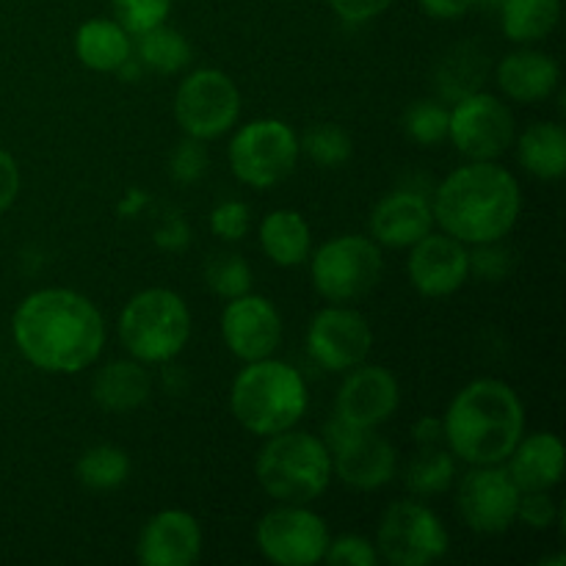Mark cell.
I'll return each instance as SVG.
<instances>
[{
  "instance_id": "obj_11",
  "label": "cell",
  "mask_w": 566,
  "mask_h": 566,
  "mask_svg": "<svg viewBox=\"0 0 566 566\" xmlns=\"http://www.w3.org/2000/svg\"><path fill=\"white\" fill-rule=\"evenodd\" d=\"M241 114V92L221 70H197L175 94V116L186 136L208 142L230 130Z\"/></svg>"
},
{
  "instance_id": "obj_26",
  "label": "cell",
  "mask_w": 566,
  "mask_h": 566,
  "mask_svg": "<svg viewBox=\"0 0 566 566\" xmlns=\"http://www.w3.org/2000/svg\"><path fill=\"white\" fill-rule=\"evenodd\" d=\"M75 53L94 72H116L130 59V39L119 22L88 20L75 33Z\"/></svg>"
},
{
  "instance_id": "obj_4",
  "label": "cell",
  "mask_w": 566,
  "mask_h": 566,
  "mask_svg": "<svg viewBox=\"0 0 566 566\" xmlns=\"http://www.w3.org/2000/svg\"><path fill=\"white\" fill-rule=\"evenodd\" d=\"M307 387L302 374L285 363L258 359L232 381L230 407L238 423L258 437L293 429L307 412Z\"/></svg>"
},
{
  "instance_id": "obj_30",
  "label": "cell",
  "mask_w": 566,
  "mask_h": 566,
  "mask_svg": "<svg viewBox=\"0 0 566 566\" xmlns=\"http://www.w3.org/2000/svg\"><path fill=\"white\" fill-rule=\"evenodd\" d=\"M486 59L475 48H457L437 72V83L446 99H462L468 94L479 92L484 83Z\"/></svg>"
},
{
  "instance_id": "obj_25",
  "label": "cell",
  "mask_w": 566,
  "mask_h": 566,
  "mask_svg": "<svg viewBox=\"0 0 566 566\" xmlns=\"http://www.w3.org/2000/svg\"><path fill=\"white\" fill-rule=\"evenodd\" d=\"M517 158L528 175L562 180L566 175V130L556 122H536L520 136Z\"/></svg>"
},
{
  "instance_id": "obj_42",
  "label": "cell",
  "mask_w": 566,
  "mask_h": 566,
  "mask_svg": "<svg viewBox=\"0 0 566 566\" xmlns=\"http://www.w3.org/2000/svg\"><path fill=\"white\" fill-rule=\"evenodd\" d=\"M17 193H20V169H17V160L6 149H0V213L11 208Z\"/></svg>"
},
{
  "instance_id": "obj_7",
  "label": "cell",
  "mask_w": 566,
  "mask_h": 566,
  "mask_svg": "<svg viewBox=\"0 0 566 566\" xmlns=\"http://www.w3.org/2000/svg\"><path fill=\"white\" fill-rule=\"evenodd\" d=\"M385 258L376 241L340 235L326 241L313 258V285L326 302L348 304L368 296L381 280Z\"/></svg>"
},
{
  "instance_id": "obj_24",
  "label": "cell",
  "mask_w": 566,
  "mask_h": 566,
  "mask_svg": "<svg viewBox=\"0 0 566 566\" xmlns=\"http://www.w3.org/2000/svg\"><path fill=\"white\" fill-rule=\"evenodd\" d=\"M310 224L296 210H274L260 224V243L269 260L280 269H293L310 258Z\"/></svg>"
},
{
  "instance_id": "obj_16",
  "label": "cell",
  "mask_w": 566,
  "mask_h": 566,
  "mask_svg": "<svg viewBox=\"0 0 566 566\" xmlns=\"http://www.w3.org/2000/svg\"><path fill=\"white\" fill-rule=\"evenodd\" d=\"M221 335L227 348L243 363H258L271 357L282 340V321L274 304L263 296L230 298L224 315H221Z\"/></svg>"
},
{
  "instance_id": "obj_19",
  "label": "cell",
  "mask_w": 566,
  "mask_h": 566,
  "mask_svg": "<svg viewBox=\"0 0 566 566\" xmlns=\"http://www.w3.org/2000/svg\"><path fill=\"white\" fill-rule=\"evenodd\" d=\"M136 556L144 566H191L202 556V528L180 509L155 514L138 534Z\"/></svg>"
},
{
  "instance_id": "obj_38",
  "label": "cell",
  "mask_w": 566,
  "mask_h": 566,
  "mask_svg": "<svg viewBox=\"0 0 566 566\" xmlns=\"http://www.w3.org/2000/svg\"><path fill=\"white\" fill-rule=\"evenodd\" d=\"M475 254H470V271H475L484 280L497 282L512 271V252L501 247V241L475 243Z\"/></svg>"
},
{
  "instance_id": "obj_40",
  "label": "cell",
  "mask_w": 566,
  "mask_h": 566,
  "mask_svg": "<svg viewBox=\"0 0 566 566\" xmlns=\"http://www.w3.org/2000/svg\"><path fill=\"white\" fill-rule=\"evenodd\" d=\"M556 503L547 495V490L542 492H523L517 503V520H523L528 528L545 531L556 523Z\"/></svg>"
},
{
  "instance_id": "obj_34",
  "label": "cell",
  "mask_w": 566,
  "mask_h": 566,
  "mask_svg": "<svg viewBox=\"0 0 566 566\" xmlns=\"http://www.w3.org/2000/svg\"><path fill=\"white\" fill-rule=\"evenodd\" d=\"M403 133L420 147H431L448 138V111L434 99H418L403 111Z\"/></svg>"
},
{
  "instance_id": "obj_43",
  "label": "cell",
  "mask_w": 566,
  "mask_h": 566,
  "mask_svg": "<svg viewBox=\"0 0 566 566\" xmlns=\"http://www.w3.org/2000/svg\"><path fill=\"white\" fill-rule=\"evenodd\" d=\"M188 238H191V235H188L186 221H182L177 213L166 216L164 224L155 230V243H158V247H164V249H182L188 243Z\"/></svg>"
},
{
  "instance_id": "obj_41",
  "label": "cell",
  "mask_w": 566,
  "mask_h": 566,
  "mask_svg": "<svg viewBox=\"0 0 566 566\" xmlns=\"http://www.w3.org/2000/svg\"><path fill=\"white\" fill-rule=\"evenodd\" d=\"M392 0H329L335 14L346 22H368L385 14Z\"/></svg>"
},
{
  "instance_id": "obj_22",
  "label": "cell",
  "mask_w": 566,
  "mask_h": 566,
  "mask_svg": "<svg viewBox=\"0 0 566 566\" xmlns=\"http://www.w3.org/2000/svg\"><path fill=\"white\" fill-rule=\"evenodd\" d=\"M558 64L556 59L536 50H520L506 55L497 66V86L503 94L517 103H539L553 94L558 86Z\"/></svg>"
},
{
  "instance_id": "obj_10",
  "label": "cell",
  "mask_w": 566,
  "mask_h": 566,
  "mask_svg": "<svg viewBox=\"0 0 566 566\" xmlns=\"http://www.w3.org/2000/svg\"><path fill=\"white\" fill-rule=\"evenodd\" d=\"M376 551L396 566H429L448 553V531L429 506L398 501L381 517Z\"/></svg>"
},
{
  "instance_id": "obj_39",
  "label": "cell",
  "mask_w": 566,
  "mask_h": 566,
  "mask_svg": "<svg viewBox=\"0 0 566 566\" xmlns=\"http://www.w3.org/2000/svg\"><path fill=\"white\" fill-rule=\"evenodd\" d=\"M249 224H252V216H249V208L243 202H221L219 208L210 213V227L219 238L224 241H241L249 232Z\"/></svg>"
},
{
  "instance_id": "obj_3",
  "label": "cell",
  "mask_w": 566,
  "mask_h": 566,
  "mask_svg": "<svg viewBox=\"0 0 566 566\" xmlns=\"http://www.w3.org/2000/svg\"><path fill=\"white\" fill-rule=\"evenodd\" d=\"M442 429L448 451L462 462L501 464L523 437V401L506 381H470L448 407Z\"/></svg>"
},
{
  "instance_id": "obj_8",
  "label": "cell",
  "mask_w": 566,
  "mask_h": 566,
  "mask_svg": "<svg viewBox=\"0 0 566 566\" xmlns=\"http://www.w3.org/2000/svg\"><path fill=\"white\" fill-rule=\"evenodd\" d=\"M298 160V138L285 122L258 119L243 125L230 142L232 175L252 188L285 180Z\"/></svg>"
},
{
  "instance_id": "obj_15",
  "label": "cell",
  "mask_w": 566,
  "mask_h": 566,
  "mask_svg": "<svg viewBox=\"0 0 566 566\" xmlns=\"http://www.w3.org/2000/svg\"><path fill=\"white\" fill-rule=\"evenodd\" d=\"M374 346V332L368 321L343 304L321 310L307 329V348L321 368L343 374L368 359Z\"/></svg>"
},
{
  "instance_id": "obj_5",
  "label": "cell",
  "mask_w": 566,
  "mask_h": 566,
  "mask_svg": "<svg viewBox=\"0 0 566 566\" xmlns=\"http://www.w3.org/2000/svg\"><path fill=\"white\" fill-rule=\"evenodd\" d=\"M254 473H258L260 486L274 501L304 506L324 495L329 486L332 457L324 440L287 429L269 437L254 464Z\"/></svg>"
},
{
  "instance_id": "obj_33",
  "label": "cell",
  "mask_w": 566,
  "mask_h": 566,
  "mask_svg": "<svg viewBox=\"0 0 566 566\" xmlns=\"http://www.w3.org/2000/svg\"><path fill=\"white\" fill-rule=\"evenodd\" d=\"M205 280L213 293H219L221 298H238L243 293H249L252 287V271H249L247 260L241 254H213V258L205 263Z\"/></svg>"
},
{
  "instance_id": "obj_6",
  "label": "cell",
  "mask_w": 566,
  "mask_h": 566,
  "mask_svg": "<svg viewBox=\"0 0 566 566\" xmlns=\"http://www.w3.org/2000/svg\"><path fill=\"white\" fill-rule=\"evenodd\" d=\"M119 337L142 363H169L191 337V313L177 293L149 287L125 304L119 315Z\"/></svg>"
},
{
  "instance_id": "obj_21",
  "label": "cell",
  "mask_w": 566,
  "mask_h": 566,
  "mask_svg": "<svg viewBox=\"0 0 566 566\" xmlns=\"http://www.w3.org/2000/svg\"><path fill=\"white\" fill-rule=\"evenodd\" d=\"M512 464H509V475L520 492H542L553 490L564 475V446L556 434H531L520 437L514 451L509 453Z\"/></svg>"
},
{
  "instance_id": "obj_46",
  "label": "cell",
  "mask_w": 566,
  "mask_h": 566,
  "mask_svg": "<svg viewBox=\"0 0 566 566\" xmlns=\"http://www.w3.org/2000/svg\"><path fill=\"white\" fill-rule=\"evenodd\" d=\"M475 3L486 6V9H497V6H501V3H503V0H475Z\"/></svg>"
},
{
  "instance_id": "obj_18",
  "label": "cell",
  "mask_w": 566,
  "mask_h": 566,
  "mask_svg": "<svg viewBox=\"0 0 566 566\" xmlns=\"http://www.w3.org/2000/svg\"><path fill=\"white\" fill-rule=\"evenodd\" d=\"M409 280L423 296L442 298L457 293L470 276V254L462 241L451 235H423L412 243L409 254Z\"/></svg>"
},
{
  "instance_id": "obj_37",
  "label": "cell",
  "mask_w": 566,
  "mask_h": 566,
  "mask_svg": "<svg viewBox=\"0 0 566 566\" xmlns=\"http://www.w3.org/2000/svg\"><path fill=\"white\" fill-rule=\"evenodd\" d=\"M324 562L332 566H376L379 564V551L363 536H340L329 542L324 553Z\"/></svg>"
},
{
  "instance_id": "obj_9",
  "label": "cell",
  "mask_w": 566,
  "mask_h": 566,
  "mask_svg": "<svg viewBox=\"0 0 566 566\" xmlns=\"http://www.w3.org/2000/svg\"><path fill=\"white\" fill-rule=\"evenodd\" d=\"M324 446L332 457V473L354 490H379L396 475V448L374 429L332 418L326 423Z\"/></svg>"
},
{
  "instance_id": "obj_12",
  "label": "cell",
  "mask_w": 566,
  "mask_h": 566,
  "mask_svg": "<svg viewBox=\"0 0 566 566\" xmlns=\"http://www.w3.org/2000/svg\"><path fill=\"white\" fill-rule=\"evenodd\" d=\"M258 547L271 564L313 566L324 562L329 528L318 514L285 503L258 523Z\"/></svg>"
},
{
  "instance_id": "obj_20",
  "label": "cell",
  "mask_w": 566,
  "mask_h": 566,
  "mask_svg": "<svg viewBox=\"0 0 566 566\" xmlns=\"http://www.w3.org/2000/svg\"><path fill=\"white\" fill-rule=\"evenodd\" d=\"M434 227V210L418 191L387 193L370 216L374 241L390 249H407L429 235Z\"/></svg>"
},
{
  "instance_id": "obj_29",
  "label": "cell",
  "mask_w": 566,
  "mask_h": 566,
  "mask_svg": "<svg viewBox=\"0 0 566 566\" xmlns=\"http://www.w3.org/2000/svg\"><path fill=\"white\" fill-rule=\"evenodd\" d=\"M77 481L88 490H116L130 475V457L116 446H94L77 459Z\"/></svg>"
},
{
  "instance_id": "obj_2",
  "label": "cell",
  "mask_w": 566,
  "mask_h": 566,
  "mask_svg": "<svg viewBox=\"0 0 566 566\" xmlns=\"http://www.w3.org/2000/svg\"><path fill=\"white\" fill-rule=\"evenodd\" d=\"M431 210L446 235L457 241H503L517 224L523 193L506 169L492 160H475L440 182Z\"/></svg>"
},
{
  "instance_id": "obj_17",
  "label": "cell",
  "mask_w": 566,
  "mask_h": 566,
  "mask_svg": "<svg viewBox=\"0 0 566 566\" xmlns=\"http://www.w3.org/2000/svg\"><path fill=\"white\" fill-rule=\"evenodd\" d=\"M401 390L390 370L379 365H357L340 385L335 415L346 423L376 429L396 415Z\"/></svg>"
},
{
  "instance_id": "obj_27",
  "label": "cell",
  "mask_w": 566,
  "mask_h": 566,
  "mask_svg": "<svg viewBox=\"0 0 566 566\" xmlns=\"http://www.w3.org/2000/svg\"><path fill=\"white\" fill-rule=\"evenodd\" d=\"M503 33L512 42H539L551 36L562 17V0H503Z\"/></svg>"
},
{
  "instance_id": "obj_13",
  "label": "cell",
  "mask_w": 566,
  "mask_h": 566,
  "mask_svg": "<svg viewBox=\"0 0 566 566\" xmlns=\"http://www.w3.org/2000/svg\"><path fill=\"white\" fill-rule=\"evenodd\" d=\"M448 138L473 160H495L514 142V116L492 94L473 92L448 111Z\"/></svg>"
},
{
  "instance_id": "obj_31",
  "label": "cell",
  "mask_w": 566,
  "mask_h": 566,
  "mask_svg": "<svg viewBox=\"0 0 566 566\" xmlns=\"http://www.w3.org/2000/svg\"><path fill=\"white\" fill-rule=\"evenodd\" d=\"M457 462L446 448H418V457L407 468V486L420 497L440 495L453 484Z\"/></svg>"
},
{
  "instance_id": "obj_35",
  "label": "cell",
  "mask_w": 566,
  "mask_h": 566,
  "mask_svg": "<svg viewBox=\"0 0 566 566\" xmlns=\"http://www.w3.org/2000/svg\"><path fill=\"white\" fill-rule=\"evenodd\" d=\"M171 9V0H114V11L119 17V25L127 33H144L149 28L160 25Z\"/></svg>"
},
{
  "instance_id": "obj_23",
  "label": "cell",
  "mask_w": 566,
  "mask_h": 566,
  "mask_svg": "<svg viewBox=\"0 0 566 566\" xmlns=\"http://www.w3.org/2000/svg\"><path fill=\"white\" fill-rule=\"evenodd\" d=\"M92 398L105 412L125 415L149 398V374L138 363H111L94 376Z\"/></svg>"
},
{
  "instance_id": "obj_1",
  "label": "cell",
  "mask_w": 566,
  "mask_h": 566,
  "mask_svg": "<svg viewBox=\"0 0 566 566\" xmlns=\"http://www.w3.org/2000/svg\"><path fill=\"white\" fill-rule=\"evenodd\" d=\"M14 343L22 357L48 374H77L99 357L103 315L86 296L66 287L36 291L17 307Z\"/></svg>"
},
{
  "instance_id": "obj_45",
  "label": "cell",
  "mask_w": 566,
  "mask_h": 566,
  "mask_svg": "<svg viewBox=\"0 0 566 566\" xmlns=\"http://www.w3.org/2000/svg\"><path fill=\"white\" fill-rule=\"evenodd\" d=\"M415 442L418 448H440L446 442V429H442V420L423 418L415 423Z\"/></svg>"
},
{
  "instance_id": "obj_36",
  "label": "cell",
  "mask_w": 566,
  "mask_h": 566,
  "mask_svg": "<svg viewBox=\"0 0 566 566\" xmlns=\"http://www.w3.org/2000/svg\"><path fill=\"white\" fill-rule=\"evenodd\" d=\"M205 169H208V149H205L199 138L188 136L186 142H180L171 149L169 171L177 182H182V186L199 182L205 177Z\"/></svg>"
},
{
  "instance_id": "obj_32",
  "label": "cell",
  "mask_w": 566,
  "mask_h": 566,
  "mask_svg": "<svg viewBox=\"0 0 566 566\" xmlns=\"http://www.w3.org/2000/svg\"><path fill=\"white\" fill-rule=\"evenodd\" d=\"M298 149H304L310 155V160L324 166V169H335V166L346 164L354 153L352 136L343 127L329 125V122L310 127L302 136V147Z\"/></svg>"
},
{
  "instance_id": "obj_14",
  "label": "cell",
  "mask_w": 566,
  "mask_h": 566,
  "mask_svg": "<svg viewBox=\"0 0 566 566\" xmlns=\"http://www.w3.org/2000/svg\"><path fill=\"white\" fill-rule=\"evenodd\" d=\"M520 486L501 464H479L459 484V514L479 534H503L517 520Z\"/></svg>"
},
{
  "instance_id": "obj_44",
  "label": "cell",
  "mask_w": 566,
  "mask_h": 566,
  "mask_svg": "<svg viewBox=\"0 0 566 566\" xmlns=\"http://www.w3.org/2000/svg\"><path fill=\"white\" fill-rule=\"evenodd\" d=\"M423 11L434 20H459L475 6V0H420Z\"/></svg>"
},
{
  "instance_id": "obj_28",
  "label": "cell",
  "mask_w": 566,
  "mask_h": 566,
  "mask_svg": "<svg viewBox=\"0 0 566 566\" xmlns=\"http://www.w3.org/2000/svg\"><path fill=\"white\" fill-rule=\"evenodd\" d=\"M138 59L160 75H175V72L186 70L191 61V44L180 31L160 22V25L138 33Z\"/></svg>"
}]
</instances>
